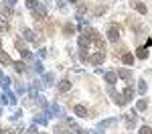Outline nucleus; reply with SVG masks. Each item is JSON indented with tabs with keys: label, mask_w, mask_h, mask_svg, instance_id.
<instances>
[{
	"label": "nucleus",
	"mask_w": 152,
	"mask_h": 134,
	"mask_svg": "<svg viewBox=\"0 0 152 134\" xmlns=\"http://www.w3.org/2000/svg\"><path fill=\"white\" fill-rule=\"evenodd\" d=\"M107 39H110V41H114V43H116L118 39H120V29H118L116 24H114V26L107 31Z\"/></svg>",
	"instance_id": "nucleus-1"
},
{
	"label": "nucleus",
	"mask_w": 152,
	"mask_h": 134,
	"mask_svg": "<svg viewBox=\"0 0 152 134\" xmlns=\"http://www.w3.org/2000/svg\"><path fill=\"white\" fill-rule=\"evenodd\" d=\"M122 61H124L126 65H132V63H134V55H132V53H124V55H122Z\"/></svg>",
	"instance_id": "nucleus-2"
},
{
	"label": "nucleus",
	"mask_w": 152,
	"mask_h": 134,
	"mask_svg": "<svg viewBox=\"0 0 152 134\" xmlns=\"http://www.w3.org/2000/svg\"><path fill=\"white\" fill-rule=\"evenodd\" d=\"M69 87H71V81H69V79H63V81L59 83V89H61V92H67Z\"/></svg>",
	"instance_id": "nucleus-3"
},
{
	"label": "nucleus",
	"mask_w": 152,
	"mask_h": 134,
	"mask_svg": "<svg viewBox=\"0 0 152 134\" xmlns=\"http://www.w3.org/2000/svg\"><path fill=\"white\" fill-rule=\"evenodd\" d=\"M75 114L81 116V118H85V116H87V110L83 108V106H75Z\"/></svg>",
	"instance_id": "nucleus-4"
},
{
	"label": "nucleus",
	"mask_w": 152,
	"mask_h": 134,
	"mask_svg": "<svg viewBox=\"0 0 152 134\" xmlns=\"http://www.w3.org/2000/svg\"><path fill=\"white\" fill-rule=\"evenodd\" d=\"M136 55H138L140 59H146V57H148V51H146V47H140L138 51H136Z\"/></svg>",
	"instance_id": "nucleus-5"
},
{
	"label": "nucleus",
	"mask_w": 152,
	"mask_h": 134,
	"mask_svg": "<svg viewBox=\"0 0 152 134\" xmlns=\"http://www.w3.org/2000/svg\"><path fill=\"white\" fill-rule=\"evenodd\" d=\"M79 45H81V49H85V45H87V47H89V37L81 35V37H79Z\"/></svg>",
	"instance_id": "nucleus-6"
},
{
	"label": "nucleus",
	"mask_w": 152,
	"mask_h": 134,
	"mask_svg": "<svg viewBox=\"0 0 152 134\" xmlns=\"http://www.w3.org/2000/svg\"><path fill=\"white\" fill-rule=\"evenodd\" d=\"M134 8L140 12V14H146V6H144V4H140V2H134Z\"/></svg>",
	"instance_id": "nucleus-7"
},
{
	"label": "nucleus",
	"mask_w": 152,
	"mask_h": 134,
	"mask_svg": "<svg viewBox=\"0 0 152 134\" xmlns=\"http://www.w3.org/2000/svg\"><path fill=\"white\" fill-rule=\"evenodd\" d=\"M63 33H65V35H73V33H75V26H73V24H65Z\"/></svg>",
	"instance_id": "nucleus-8"
},
{
	"label": "nucleus",
	"mask_w": 152,
	"mask_h": 134,
	"mask_svg": "<svg viewBox=\"0 0 152 134\" xmlns=\"http://www.w3.org/2000/svg\"><path fill=\"white\" fill-rule=\"evenodd\" d=\"M0 61H2V63H12V61H10V57H8V55H4L2 51H0Z\"/></svg>",
	"instance_id": "nucleus-9"
},
{
	"label": "nucleus",
	"mask_w": 152,
	"mask_h": 134,
	"mask_svg": "<svg viewBox=\"0 0 152 134\" xmlns=\"http://www.w3.org/2000/svg\"><path fill=\"white\" fill-rule=\"evenodd\" d=\"M140 134H152V128H150V126H142Z\"/></svg>",
	"instance_id": "nucleus-10"
},
{
	"label": "nucleus",
	"mask_w": 152,
	"mask_h": 134,
	"mask_svg": "<svg viewBox=\"0 0 152 134\" xmlns=\"http://www.w3.org/2000/svg\"><path fill=\"white\" fill-rule=\"evenodd\" d=\"M105 79H107L110 83H114V81H116V75H114V73H107V75H105Z\"/></svg>",
	"instance_id": "nucleus-11"
},
{
	"label": "nucleus",
	"mask_w": 152,
	"mask_h": 134,
	"mask_svg": "<svg viewBox=\"0 0 152 134\" xmlns=\"http://www.w3.org/2000/svg\"><path fill=\"white\" fill-rule=\"evenodd\" d=\"M146 45H148V47H152V37L148 39V41H146Z\"/></svg>",
	"instance_id": "nucleus-12"
},
{
	"label": "nucleus",
	"mask_w": 152,
	"mask_h": 134,
	"mask_svg": "<svg viewBox=\"0 0 152 134\" xmlns=\"http://www.w3.org/2000/svg\"><path fill=\"white\" fill-rule=\"evenodd\" d=\"M0 134H12V132H8V130H4V132H0Z\"/></svg>",
	"instance_id": "nucleus-13"
},
{
	"label": "nucleus",
	"mask_w": 152,
	"mask_h": 134,
	"mask_svg": "<svg viewBox=\"0 0 152 134\" xmlns=\"http://www.w3.org/2000/svg\"><path fill=\"white\" fill-rule=\"evenodd\" d=\"M71 2H75V0H71Z\"/></svg>",
	"instance_id": "nucleus-14"
}]
</instances>
